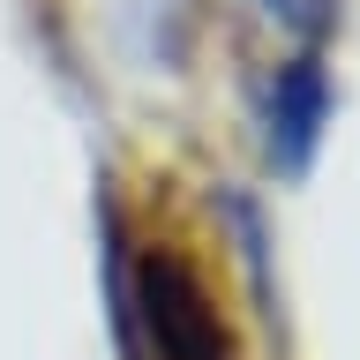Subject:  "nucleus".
Here are the masks:
<instances>
[{
  "instance_id": "7ed1b4c3",
  "label": "nucleus",
  "mask_w": 360,
  "mask_h": 360,
  "mask_svg": "<svg viewBox=\"0 0 360 360\" xmlns=\"http://www.w3.org/2000/svg\"><path fill=\"white\" fill-rule=\"evenodd\" d=\"M263 8H278V15H292V0H263Z\"/></svg>"
},
{
  "instance_id": "f257e3e1",
  "label": "nucleus",
  "mask_w": 360,
  "mask_h": 360,
  "mask_svg": "<svg viewBox=\"0 0 360 360\" xmlns=\"http://www.w3.org/2000/svg\"><path fill=\"white\" fill-rule=\"evenodd\" d=\"M135 315L158 360H233V323L218 315L202 270L173 248H150L135 263Z\"/></svg>"
},
{
  "instance_id": "f03ea898",
  "label": "nucleus",
  "mask_w": 360,
  "mask_h": 360,
  "mask_svg": "<svg viewBox=\"0 0 360 360\" xmlns=\"http://www.w3.org/2000/svg\"><path fill=\"white\" fill-rule=\"evenodd\" d=\"M315 120H323V75L300 60V68H285V83H278V165H285V173L308 165Z\"/></svg>"
}]
</instances>
